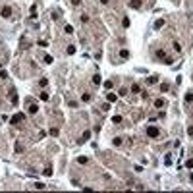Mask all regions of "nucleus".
Wrapping results in <instances>:
<instances>
[{"mask_svg":"<svg viewBox=\"0 0 193 193\" xmlns=\"http://www.w3.org/2000/svg\"><path fill=\"white\" fill-rule=\"evenodd\" d=\"M23 120H25V114H21V112H19V114H14L10 122H12L14 126H19V122H23Z\"/></svg>","mask_w":193,"mask_h":193,"instance_id":"1","label":"nucleus"},{"mask_svg":"<svg viewBox=\"0 0 193 193\" xmlns=\"http://www.w3.org/2000/svg\"><path fill=\"white\" fill-rule=\"evenodd\" d=\"M147 135L149 137H158V128L156 126H149L147 128Z\"/></svg>","mask_w":193,"mask_h":193,"instance_id":"2","label":"nucleus"},{"mask_svg":"<svg viewBox=\"0 0 193 193\" xmlns=\"http://www.w3.org/2000/svg\"><path fill=\"white\" fill-rule=\"evenodd\" d=\"M0 14H2V16H4V18H10V16H12V8H10V6H4V8H2V12H0Z\"/></svg>","mask_w":193,"mask_h":193,"instance_id":"3","label":"nucleus"},{"mask_svg":"<svg viewBox=\"0 0 193 193\" xmlns=\"http://www.w3.org/2000/svg\"><path fill=\"white\" fill-rule=\"evenodd\" d=\"M141 4H143L141 0H131V2H129V6H131L133 10H139V8H141Z\"/></svg>","mask_w":193,"mask_h":193,"instance_id":"4","label":"nucleus"},{"mask_svg":"<svg viewBox=\"0 0 193 193\" xmlns=\"http://www.w3.org/2000/svg\"><path fill=\"white\" fill-rule=\"evenodd\" d=\"M10 102H12V104H18V95H16V91H10Z\"/></svg>","mask_w":193,"mask_h":193,"instance_id":"5","label":"nucleus"},{"mask_svg":"<svg viewBox=\"0 0 193 193\" xmlns=\"http://www.w3.org/2000/svg\"><path fill=\"white\" fill-rule=\"evenodd\" d=\"M155 106H156V108H162V106H166V101L164 99H156V101H155Z\"/></svg>","mask_w":193,"mask_h":193,"instance_id":"6","label":"nucleus"},{"mask_svg":"<svg viewBox=\"0 0 193 193\" xmlns=\"http://www.w3.org/2000/svg\"><path fill=\"white\" fill-rule=\"evenodd\" d=\"M89 137H91V131H85V133H83V139H79V143H87Z\"/></svg>","mask_w":193,"mask_h":193,"instance_id":"7","label":"nucleus"},{"mask_svg":"<svg viewBox=\"0 0 193 193\" xmlns=\"http://www.w3.org/2000/svg\"><path fill=\"white\" fill-rule=\"evenodd\" d=\"M162 25H164V19H156V21H155V29H156V31L162 27Z\"/></svg>","mask_w":193,"mask_h":193,"instance_id":"8","label":"nucleus"},{"mask_svg":"<svg viewBox=\"0 0 193 193\" xmlns=\"http://www.w3.org/2000/svg\"><path fill=\"white\" fill-rule=\"evenodd\" d=\"M131 93H141V87H139L137 83H133V85H131Z\"/></svg>","mask_w":193,"mask_h":193,"instance_id":"9","label":"nucleus"},{"mask_svg":"<svg viewBox=\"0 0 193 193\" xmlns=\"http://www.w3.org/2000/svg\"><path fill=\"white\" fill-rule=\"evenodd\" d=\"M37 110H39V106H37V104H29V114H35Z\"/></svg>","mask_w":193,"mask_h":193,"instance_id":"10","label":"nucleus"},{"mask_svg":"<svg viewBox=\"0 0 193 193\" xmlns=\"http://www.w3.org/2000/svg\"><path fill=\"white\" fill-rule=\"evenodd\" d=\"M93 83H95V85H101V75H99V74L93 75Z\"/></svg>","mask_w":193,"mask_h":193,"instance_id":"11","label":"nucleus"},{"mask_svg":"<svg viewBox=\"0 0 193 193\" xmlns=\"http://www.w3.org/2000/svg\"><path fill=\"white\" fill-rule=\"evenodd\" d=\"M120 56H122V58H129V52H128L126 48H122V50H120Z\"/></svg>","mask_w":193,"mask_h":193,"instance_id":"12","label":"nucleus"},{"mask_svg":"<svg viewBox=\"0 0 193 193\" xmlns=\"http://www.w3.org/2000/svg\"><path fill=\"white\" fill-rule=\"evenodd\" d=\"M64 31H66V35H72V33H74V27H72V25H66Z\"/></svg>","mask_w":193,"mask_h":193,"instance_id":"13","label":"nucleus"},{"mask_svg":"<svg viewBox=\"0 0 193 193\" xmlns=\"http://www.w3.org/2000/svg\"><path fill=\"white\" fill-rule=\"evenodd\" d=\"M147 81H149V83H156V81H158V75H151Z\"/></svg>","mask_w":193,"mask_h":193,"instance_id":"14","label":"nucleus"},{"mask_svg":"<svg viewBox=\"0 0 193 193\" xmlns=\"http://www.w3.org/2000/svg\"><path fill=\"white\" fill-rule=\"evenodd\" d=\"M39 85H41V87H46V85H48V79H46V77H43V79L39 81Z\"/></svg>","mask_w":193,"mask_h":193,"instance_id":"15","label":"nucleus"},{"mask_svg":"<svg viewBox=\"0 0 193 193\" xmlns=\"http://www.w3.org/2000/svg\"><path fill=\"white\" fill-rule=\"evenodd\" d=\"M106 99H108V102H114V101H116V95L108 93V95H106Z\"/></svg>","mask_w":193,"mask_h":193,"instance_id":"16","label":"nucleus"},{"mask_svg":"<svg viewBox=\"0 0 193 193\" xmlns=\"http://www.w3.org/2000/svg\"><path fill=\"white\" fill-rule=\"evenodd\" d=\"M164 164H166V166H170V164H172V156H170V155H166V158H164Z\"/></svg>","mask_w":193,"mask_h":193,"instance_id":"17","label":"nucleus"},{"mask_svg":"<svg viewBox=\"0 0 193 193\" xmlns=\"http://www.w3.org/2000/svg\"><path fill=\"white\" fill-rule=\"evenodd\" d=\"M156 56H158V58H162V60H164V58H166V52H164V50H162V48H160V50H158V52H156Z\"/></svg>","mask_w":193,"mask_h":193,"instance_id":"18","label":"nucleus"},{"mask_svg":"<svg viewBox=\"0 0 193 193\" xmlns=\"http://www.w3.org/2000/svg\"><path fill=\"white\" fill-rule=\"evenodd\" d=\"M31 18H37V6H31Z\"/></svg>","mask_w":193,"mask_h":193,"instance_id":"19","label":"nucleus"},{"mask_svg":"<svg viewBox=\"0 0 193 193\" xmlns=\"http://www.w3.org/2000/svg\"><path fill=\"white\" fill-rule=\"evenodd\" d=\"M52 62H54L52 56H45V64H52Z\"/></svg>","mask_w":193,"mask_h":193,"instance_id":"20","label":"nucleus"},{"mask_svg":"<svg viewBox=\"0 0 193 193\" xmlns=\"http://www.w3.org/2000/svg\"><path fill=\"white\" fill-rule=\"evenodd\" d=\"M112 122H114V124H120V122H122V116H114Z\"/></svg>","mask_w":193,"mask_h":193,"instance_id":"21","label":"nucleus"},{"mask_svg":"<svg viewBox=\"0 0 193 193\" xmlns=\"http://www.w3.org/2000/svg\"><path fill=\"white\" fill-rule=\"evenodd\" d=\"M81 99H83V101H85V102H89V101H91V95H89V93H85V95H83Z\"/></svg>","mask_w":193,"mask_h":193,"instance_id":"22","label":"nucleus"},{"mask_svg":"<svg viewBox=\"0 0 193 193\" xmlns=\"http://www.w3.org/2000/svg\"><path fill=\"white\" fill-rule=\"evenodd\" d=\"M160 91H162V93L168 91V83H162V85H160Z\"/></svg>","mask_w":193,"mask_h":193,"instance_id":"23","label":"nucleus"},{"mask_svg":"<svg viewBox=\"0 0 193 193\" xmlns=\"http://www.w3.org/2000/svg\"><path fill=\"white\" fill-rule=\"evenodd\" d=\"M104 87H106V89H112V81H110V79H106V81H104Z\"/></svg>","mask_w":193,"mask_h":193,"instance_id":"24","label":"nucleus"},{"mask_svg":"<svg viewBox=\"0 0 193 193\" xmlns=\"http://www.w3.org/2000/svg\"><path fill=\"white\" fill-rule=\"evenodd\" d=\"M174 50H176V52H180V50H182V46H180V43H174Z\"/></svg>","mask_w":193,"mask_h":193,"instance_id":"25","label":"nucleus"},{"mask_svg":"<svg viewBox=\"0 0 193 193\" xmlns=\"http://www.w3.org/2000/svg\"><path fill=\"white\" fill-rule=\"evenodd\" d=\"M68 54H75V46H68Z\"/></svg>","mask_w":193,"mask_h":193,"instance_id":"26","label":"nucleus"},{"mask_svg":"<svg viewBox=\"0 0 193 193\" xmlns=\"http://www.w3.org/2000/svg\"><path fill=\"white\" fill-rule=\"evenodd\" d=\"M41 101H48V93H41Z\"/></svg>","mask_w":193,"mask_h":193,"instance_id":"27","label":"nucleus"},{"mask_svg":"<svg viewBox=\"0 0 193 193\" xmlns=\"http://www.w3.org/2000/svg\"><path fill=\"white\" fill-rule=\"evenodd\" d=\"M164 64H168V66H172V64H174V60H172V58H164Z\"/></svg>","mask_w":193,"mask_h":193,"instance_id":"28","label":"nucleus"},{"mask_svg":"<svg viewBox=\"0 0 193 193\" xmlns=\"http://www.w3.org/2000/svg\"><path fill=\"white\" fill-rule=\"evenodd\" d=\"M77 162H79V164H85V162H87V158H85V156H79V158H77Z\"/></svg>","mask_w":193,"mask_h":193,"instance_id":"29","label":"nucleus"},{"mask_svg":"<svg viewBox=\"0 0 193 193\" xmlns=\"http://www.w3.org/2000/svg\"><path fill=\"white\" fill-rule=\"evenodd\" d=\"M122 23H124V27H129V19H128V18H124V21H122Z\"/></svg>","mask_w":193,"mask_h":193,"instance_id":"30","label":"nucleus"},{"mask_svg":"<svg viewBox=\"0 0 193 193\" xmlns=\"http://www.w3.org/2000/svg\"><path fill=\"white\" fill-rule=\"evenodd\" d=\"M0 77H2V79H6V77H8V74H6L4 70H0Z\"/></svg>","mask_w":193,"mask_h":193,"instance_id":"31","label":"nucleus"},{"mask_svg":"<svg viewBox=\"0 0 193 193\" xmlns=\"http://www.w3.org/2000/svg\"><path fill=\"white\" fill-rule=\"evenodd\" d=\"M43 174H45V176H52V170H50V168H46V170H45Z\"/></svg>","mask_w":193,"mask_h":193,"instance_id":"32","label":"nucleus"},{"mask_svg":"<svg viewBox=\"0 0 193 193\" xmlns=\"http://www.w3.org/2000/svg\"><path fill=\"white\" fill-rule=\"evenodd\" d=\"M35 187H37V189H45L46 185H45V184H35Z\"/></svg>","mask_w":193,"mask_h":193,"instance_id":"33","label":"nucleus"},{"mask_svg":"<svg viewBox=\"0 0 193 193\" xmlns=\"http://www.w3.org/2000/svg\"><path fill=\"white\" fill-rule=\"evenodd\" d=\"M185 166H187V168H193V158H189V160L185 162Z\"/></svg>","mask_w":193,"mask_h":193,"instance_id":"34","label":"nucleus"},{"mask_svg":"<svg viewBox=\"0 0 193 193\" xmlns=\"http://www.w3.org/2000/svg\"><path fill=\"white\" fill-rule=\"evenodd\" d=\"M191 99H193V95H191V93H187V95H185V101H187V102H191Z\"/></svg>","mask_w":193,"mask_h":193,"instance_id":"35","label":"nucleus"},{"mask_svg":"<svg viewBox=\"0 0 193 193\" xmlns=\"http://www.w3.org/2000/svg\"><path fill=\"white\" fill-rule=\"evenodd\" d=\"M50 135H58V128H52V129H50Z\"/></svg>","mask_w":193,"mask_h":193,"instance_id":"36","label":"nucleus"},{"mask_svg":"<svg viewBox=\"0 0 193 193\" xmlns=\"http://www.w3.org/2000/svg\"><path fill=\"white\" fill-rule=\"evenodd\" d=\"M72 4H74V6H79V4H81V0H72Z\"/></svg>","mask_w":193,"mask_h":193,"instance_id":"37","label":"nucleus"},{"mask_svg":"<svg viewBox=\"0 0 193 193\" xmlns=\"http://www.w3.org/2000/svg\"><path fill=\"white\" fill-rule=\"evenodd\" d=\"M187 133H189V135H193V126H189V128H187Z\"/></svg>","mask_w":193,"mask_h":193,"instance_id":"38","label":"nucleus"},{"mask_svg":"<svg viewBox=\"0 0 193 193\" xmlns=\"http://www.w3.org/2000/svg\"><path fill=\"white\" fill-rule=\"evenodd\" d=\"M101 2H102V4H108V2H110V0H101Z\"/></svg>","mask_w":193,"mask_h":193,"instance_id":"39","label":"nucleus"},{"mask_svg":"<svg viewBox=\"0 0 193 193\" xmlns=\"http://www.w3.org/2000/svg\"><path fill=\"white\" fill-rule=\"evenodd\" d=\"M0 70H2V62H0Z\"/></svg>","mask_w":193,"mask_h":193,"instance_id":"40","label":"nucleus"},{"mask_svg":"<svg viewBox=\"0 0 193 193\" xmlns=\"http://www.w3.org/2000/svg\"><path fill=\"white\" fill-rule=\"evenodd\" d=\"M191 182H193V174H191Z\"/></svg>","mask_w":193,"mask_h":193,"instance_id":"41","label":"nucleus"}]
</instances>
